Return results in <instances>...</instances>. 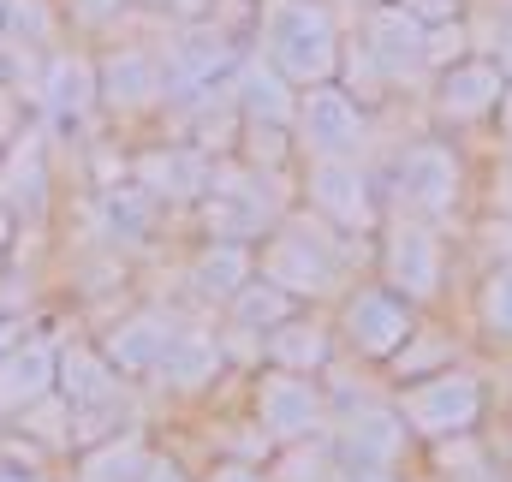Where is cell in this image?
Instances as JSON below:
<instances>
[{
	"mask_svg": "<svg viewBox=\"0 0 512 482\" xmlns=\"http://www.w3.org/2000/svg\"><path fill=\"white\" fill-rule=\"evenodd\" d=\"M393 191H399L405 209H417V215H441V209L459 197V161H453V149H441V143H417V149H405L399 167H393Z\"/></svg>",
	"mask_w": 512,
	"mask_h": 482,
	"instance_id": "cell-16",
	"label": "cell"
},
{
	"mask_svg": "<svg viewBox=\"0 0 512 482\" xmlns=\"http://www.w3.org/2000/svg\"><path fill=\"white\" fill-rule=\"evenodd\" d=\"M0 30H6V0H0Z\"/></svg>",
	"mask_w": 512,
	"mask_h": 482,
	"instance_id": "cell-43",
	"label": "cell"
},
{
	"mask_svg": "<svg viewBox=\"0 0 512 482\" xmlns=\"http://www.w3.org/2000/svg\"><path fill=\"white\" fill-rule=\"evenodd\" d=\"M203 482H262V471H256V465H239V459H227V465H215Z\"/></svg>",
	"mask_w": 512,
	"mask_h": 482,
	"instance_id": "cell-37",
	"label": "cell"
},
{
	"mask_svg": "<svg viewBox=\"0 0 512 482\" xmlns=\"http://www.w3.org/2000/svg\"><path fill=\"white\" fill-rule=\"evenodd\" d=\"M382 274L399 298H429L441 286V244H435V233L399 221L382 244Z\"/></svg>",
	"mask_w": 512,
	"mask_h": 482,
	"instance_id": "cell-19",
	"label": "cell"
},
{
	"mask_svg": "<svg viewBox=\"0 0 512 482\" xmlns=\"http://www.w3.org/2000/svg\"><path fill=\"white\" fill-rule=\"evenodd\" d=\"M167 197H155L143 179H114L96 191V233L108 244H149L161 227Z\"/></svg>",
	"mask_w": 512,
	"mask_h": 482,
	"instance_id": "cell-18",
	"label": "cell"
},
{
	"mask_svg": "<svg viewBox=\"0 0 512 482\" xmlns=\"http://www.w3.org/2000/svg\"><path fill=\"white\" fill-rule=\"evenodd\" d=\"M459 48H465V30H459V18H453V24H429V36H423V54H429V66H453V60H459Z\"/></svg>",
	"mask_w": 512,
	"mask_h": 482,
	"instance_id": "cell-32",
	"label": "cell"
},
{
	"mask_svg": "<svg viewBox=\"0 0 512 482\" xmlns=\"http://www.w3.org/2000/svg\"><path fill=\"white\" fill-rule=\"evenodd\" d=\"M126 6H167V0H126Z\"/></svg>",
	"mask_w": 512,
	"mask_h": 482,
	"instance_id": "cell-42",
	"label": "cell"
},
{
	"mask_svg": "<svg viewBox=\"0 0 512 482\" xmlns=\"http://www.w3.org/2000/svg\"><path fill=\"white\" fill-rule=\"evenodd\" d=\"M72 30H108L114 18H126V0H60Z\"/></svg>",
	"mask_w": 512,
	"mask_h": 482,
	"instance_id": "cell-31",
	"label": "cell"
},
{
	"mask_svg": "<svg viewBox=\"0 0 512 482\" xmlns=\"http://www.w3.org/2000/svg\"><path fill=\"white\" fill-rule=\"evenodd\" d=\"M54 137V125L30 120L0 149V203L18 215V227H36L54 209Z\"/></svg>",
	"mask_w": 512,
	"mask_h": 482,
	"instance_id": "cell-5",
	"label": "cell"
},
{
	"mask_svg": "<svg viewBox=\"0 0 512 482\" xmlns=\"http://www.w3.org/2000/svg\"><path fill=\"white\" fill-rule=\"evenodd\" d=\"M274 221V197L262 191V167H215L203 191V227L209 239H262Z\"/></svg>",
	"mask_w": 512,
	"mask_h": 482,
	"instance_id": "cell-10",
	"label": "cell"
},
{
	"mask_svg": "<svg viewBox=\"0 0 512 482\" xmlns=\"http://www.w3.org/2000/svg\"><path fill=\"white\" fill-rule=\"evenodd\" d=\"M501 96H507L501 66H489V60H459V66H447V78H441V90H435V108H441L447 120H477V114L501 108Z\"/></svg>",
	"mask_w": 512,
	"mask_h": 482,
	"instance_id": "cell-25",
	"label": "cell"
},
{
	"mask_svg": "<svg viewBox=\"0 0 512 482\" xmlns=\"http://www.w3.org/2000/svg\"><path fill=\"white\" fill-rule=\"evenodd\" d=\"M149 441L137 429H114V435H96L84 441L72 459H66V482H137L149 465Z\"/></svg>",
	"mask_w": 512,
	"mask_h": 482,
	"instance_id": "cell-22",
	"label": "cell"
},
{
	"mask_svg": "<svg viewBox=\"0 0 512 482\" xmlns=\"http://www.w3.org/2000/svg\"><path fill=\"white\" fill-rule=\"evenodd\" d=\"M227 96L239 108V125H286L292 131V114H298V84H286L262 54H245L227 78Z\"/></svg>",
	"mask_w": 512,
	"mask_h": 482,
	"instance_id": "cell-17",
	"label": "cell"
},
{
	"mask_svg": "<svg viewBox=\"0 0 512 482\" xmlns=\"http://www.w3.org/2000/svg\"><path fill=\"white\" fill-rule=\"evenodd\" d=\"M292 292H280L274 280H262V274H251L233 298H227V310H233V334H268V328H280L286 316H292Z\"/></svg>",
	"mask_w": 512,
	"mask_h": 482,
	"instance_id": "cell-28",
	"label": "cell"
},
{
	"mask_svg": "<svg viewBox=\"0 0 512 482\" xmlns=\"http://www.w3.org/2000/svg\"><path fill=\"white\" fill-rule=\"evenodd\" d=\"M66 6L60 0H6V30L0 42L12 54H54L66 42Z\"/></svg>",
	"mask_w": 512,
	"mask_h": 482,
	"instance_id": "cell-26",
	"label": "cell"
},
{
	"mask_svg": "<svg viewBox=\"0 0 512 482\" xmlns=\"http://www.w3.org/2000/svg\"><path fill=\"white\" fill-rule=\"evenodd\" d=\"M292 131L304 143V155H358L364 149V108L346 84H310L298 90V114Z\"/></svg>",
	"mask_w": 512,
	"mask_h": 482,
	"instance_id": "cell-9",
	"label": "cell"
},
{
	"mask_svg": "<svg viewBox=\"0 0 512 482\" xmlns=\"http://www.w3.org/2000/svg\"><path fill=\"white\" fill-rule=\"evenodd\" d=\"M304 197L310 209L334 227V233H364L376 221V203H370V179L352 155H310V173H304Z\"/></svg>",
	"mask_w": 512,
	"mask_h": 482,
	"instance_id": "cell-11",
	"label": "cell"
},
{
	"mask_svg": "<svg viewBox=\"0 0 512 482\" xmlns=\"http://www.w3.org/2000/svg\"><path fill=\"white\" fill-rule=\"evenodd\" d=\"M245 54L233 48V36L209 18H191L173 30V42L161 48V66H167V102H203V96H221V84L233 78Z\"/></svg>",
	"mask_w": 512,
	"mask_h": 482,
	"instance_id": "cell-3",
	"label": "cell"
},
{
	"mask_svg": "<svg viewBox=\"0 0 512 482\" xmlns=\"http://www.w3.org/2000/svg\"><path fill=\"white\" fill-rule=\"evenodd\" d=\"M54 387H60V334L36 328V334H24V340L0 358V429H6L18 411H30L36 399H48Z\"/></svg>",
	"mask_w": 512,
	"mask_h": 482,
	"instance_id": "cell-13",
	"label": "cell"
},
{
	"mask_svg": "<svg viewBox=\"0 0 512 482\" xmlns=\"http://www.w3.org/2000/svg\"><path fill=\"white\" fill-rule=\"evenodd\" d=\"M322 471H328V453L316 441H292L280 459V482H322Z\"/></svg>",
	"mask_w": 512,
	"mask_h": 482,
	"instance_id": "cell-30",
	"label": "cell"
},
{
	"mask_svg": "<svg viewBox=\"0 0 512 482\" xmlns=\"http://www.w3.org/2000/svg\"><path fill=\"white\" fill-rule=\"evenodd\" d=\"M221 358H227V346H221L209 328L179 322L173 340H167V352H161V363H155V381H161L167 393H203V387L221 375Z\"/></svg>",
	"mask_w": 512,
	"mask_h": 482,
	"instance_id": "cell-20",
	"label": "cell"
},
{
	"mask_svg": "<svg viewBox=\"0 0 512 482\" xmlns=\"http://www.w3.org/2000/svg\"><path fill=\"white\" fill-rule=\"evenodd\" d=\"M399 447H405V417H393V411H358L346 429H340V465L352 471V477H382L387 465L399 459Z\"/></svg>",
	"mask_w": 512,
	"mask_h": 482,
	"instance_id": "cell-21",
	"label": "cell"
},
{
	"mask_svg": "<svg viewBox=\"0 0 512 482\" xmlns=\"http://www.w3.org/2000/svg\"><path fill=\"white\" fill-rule=\"evenodd\" d=\"M262 352H268V363H280V369L316 375V369L328 363V334H322L316 322H304V316H286L280 328L262 334Z\"/></svg>",
	"mask_w": 512,
	"mask_h": 482,
	"instance_id": "cell-27",
	"label": "cell"
},
{
	"mask_svg": "<svg viewBox=\"0 0 512 482\" xmlns=\"http://www.w3.org/2000/svg\"><path fill=\"white\" fill-rule=\"evenodd\" d=\"M399 6H405L423 30H429V24H453V18H459V0H399Z\"/></svg>",
	"mask_w": 512,
	"mask_h": 482,
	"instance_id": "cell-34",
	"label": "cell"
},
{
	"mask_svg": "<svg viewBox=\"0 0 512 482\" xmlns=\"http://www.w3.org/2000/svg\"><path fill=\"white\" fill-rule=\"evenodd\" d=\"M501 120H507V137H512V90L501 96Z\"/></svg>",
	"mask_w": 512,
	"mask_h": 482,
	"instance_id": "cell-41",
	"label": "cell"
},
{
	"mask_svg": "<svg viewBox=\"0 0 512 482\" xmlns=\"http://www.w3.org/2000/svg\"><path fill=\"white\" fill-rule=\"evenodd\" d=\"M423 24L399 6V0H382L370 18H364V54L376 60V72H382L387 84H399V78H411V72H423L429 66V54H423Z\"/></svg>",
	"mask_w": 512,
	"mask_h": 482,
	"instance_id": "cell-15",
	"label": "cell"
},
{
	"mask_svg": "<svg viewBox=\"0 0 512 482\" xmlns=\"http://www.w3.org/2000/svg\"><path fill=\"white\" fill-rule=\"evenodd\" d=\"M209 149L197 143H167V149H149L131 161V179H143L155 197H203L209 191Z\"/></svg>",
	"mask_w": 512,
	"mask_h": 482,
	"instance_id": "cell-23",
	"label": "cell"
},
{
	"mask_svg": "<svg viewBox=\"0 0 512 482\" xmlns=\"http://www.w3.org/2000/svg\"><path fill=\"white\" fill-rule=\"evenodd\" d=\"M477 411H483V387H477V375H465V369L423 375V381L405 387V399H399L405 429H411V435H429V441L465 435V429L477 423Z\"/></svg>",
	"mask_w": 512,
	"mask_h": 482,
	"instance_id": "cell-8",
	"label": "cell"
},
{
	"mask_svg": "<svg viewBox=\"0 0 512 482\" xmlns=\"http://www.w3.org/2000/svg\"><path fill=\"white\" fill-rule=\"evenodd\" d=\"M340 334L358 358H393L411 340V304L393 286H364L340 310Z\"/></svg>",
	"mask_w": 512,
	"mask_h": 482,
	"instance_id": "cell-12",
	"label": "cell"
},
{
	"mask_svg": "<svg viewBox=\"0 0 512 482\" xmlns=\"http://www.w3.org/2000/svg\"><path fill=\"white\" fill-rule=\"evenodd\" d=\"M167 102V66L149 42H114L96 54V108L108 120H137Z\"/></svg>",
	"mask_w": 512,
	"mask_h": 482,
	"instance_id": "cell-4",
	"label": "cell"
},
{
	"mask_svg": "<svg viewBox=\"0 0 512 482\" xmlns=\"http://www.w3.org/2000/svg\"><path fill=\"white\" fill-rule=\"evenodd\" d=\"M12 84V54H6V42H0V90Z\"/></svg>",
	"mask_w": 512,
	"mask_h": 482,
	"instance_id": "cell-39",
	"label": "cell"
},
{
	"mask_svg": "<svg viewBox=\"0 0 512 482\" xmlns=\"http://www.w3.org/2000/svg\"><path fill=\"white\" fill-rule=\"evenodd\" d=\"M18 233H24V227H18V215H12V209L0 203V268H6L12 256H18Z\"/></svg>",
	"mask_w": 512,
	"mask_h": 482,
	"instance_id": "cell-36",
	"label": "cell"
},
{
	"mask_svg": "<svg viewBox=\"0 0 512 482\" xmlns=\"http://www.w3.org/2000/svg\"><path fill=\"white\" fill-rule=\"evenodd\" d=\"M251 405H256V429H262V441H274V447L316 441V429L328 423V399L316 393V381L298 375V369H280V363H268V369L256 375Z\"/></svg>",
	"mask_w": 512,
	"mask_h": 482,
	"instance_id": "cell-7",
	"label": "cell"
},
{
	"mask_svg": "<svg viewBox=\"0 0 512 482\" xmlns=\"http://www.w3.org/2000/svg\"><path fill=\"white\" fill-rule=\"evenodd\" d=\"M501 72L512 78V30H507V42H501Z\"/></svg>",
	"mask_w": 512,
	"mask_h": 482,
	"instance_id": "cell-40",
	"label": "cell"
},
{
	"mask_svg": "<svg viewBox=\"0 0 512 482\" xmlns=\"http://www.w3.org/2000/svg\"><path fill=\"white\" fill-rule=\"evenodd\" d=\"M137 482H191V471H185L173 453H149V465H143V477Z\"/></svg>",
	"mask_w": 512,
	"mask_h": 482,
	"instance_id": "cell-35",
	"label": "cell"
},
{
	"mask_svg": "<svg viewBox=\"0 0 512 482\" xmlns=\"http://www.w3.org/2000/svg\"><path fill=\"white\" fill-rule=\"evenodd\" d=\"M24 96H30V114L54 131H78L96 108V54L90 48H72L60 42L54 54L36 60V72L24 78Z\"/></svg>",
	"mask_w": 512,
	"mask_h": 482,
	"instance_id": "cell-2",
	"label": "cell"
},
{
	"mask_svg": "<svg viewBox=\"0 0 512 482\" xmlns=\"http://www.w3.org/2000/svg\"><path fill=\"white\" fill-rule=\"evenodd\" d=\"M256 54L298 90L340 78V24L322 0H262L256 12Z\"/></svg>",
	"mask_w": 512,
	"mask_h": 482,
	"instance_id": "cell-1",
	"label": "cell"
},
{
	"mask_svg": "<svg viewBox=\"0 0 512 482\" xmlns=\"http://www.w3.org/2000/svg\"><path fill=\"white\" fill-rule=\"evenodd\" d=\"M251 274H256V250L245 239H209L197 256H191V268H185L191 292L209 298V304H227Z\"/></svg>",
	"mask_w": 512,
	"mask_h": 482,
	"instance_id": "cell-24",
	"label": "cell"
},
{
	"mask_svg": "<svg viewBox=\"0 0 512 482\" xmlns=\"http://www.w3.org/2000/svg\"><path fill=\"white\" fill-rule=\"evenodd\" d=\"M256 274L274 280V286L292 292V298H322V292L340 280V250H334L328 233L292 221V227L268 233V244L256 250Z\"/></svg>",
	"mask_w": 512,
	"mask_h": 482,
	"instance_id": "cell-6",
	"label": "cell"
},
{
	"mask_svg": "<svg viewBox=\"0 0 512 482\" xmlns=\"http://www.w3.org/2000/svg\"><path fill=\"white\" fill-rule=\"evenodd\" d=\"M173 328H179V316H167V310H155V304H143V310H126L114 328H102V358L114 363L126 381H143V375H155V363L167 352V340H173Z\"/></svg>",
	"mask_w": 512,
	"mask_h": 482,
	"instance_id": "cell-14",
	"label": "cell"
},
{
	"mask_svg": "<svg viewBox=\"0 0 512 482\" xmlns=\"http://www.w3.org/2000/svg\"><path fill=\"white\" fill-rule=\"evenodd\" d=\"M483 322L495 334H512V262H501L489 274V286H483Z\"/></svg>",
	"mask_w": 512,
	"mask_h": 482,
	"instance_id": "cell-29",
	"label": "cell"
},
{
	"mask_svg": "<svg viewBox=\"0 0 512 482\" xmlns=\"http://www.w3.org/2000/svg\"><path fill=\"white\" fill-rule=\"evenodd\" d=\"M42 322H36V310L30 304H0V358L24 340V334H36Z\"/></svg>",
	"mask_w": 512,
	"mask_h": 482,
	"instance_id": "cell-33",
	"label": "cell"
},
{
	"mask_svg": "<svg viewBox=\"0 0 512 482\" xmlns=\"http://www.w3.org/2000/svg\"><path fill=\"white\" fill-rule=\"evenodd\" d=\"M209 6H215V0H167V12H173L179 24H191V18H209Z\"/></svg>",
	"mask_w": 512,
	"mask_h": 482,
	"instance_id": "cell-38",
	"label": "cell"
}]
</instances>
